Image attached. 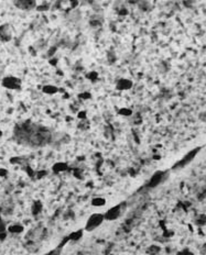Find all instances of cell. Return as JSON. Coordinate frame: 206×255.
Masks as SVG:
<instances>
[{
  "label": "cell",
  "instance_id": "cell-15",
  "mask_svg": "<svg viewBox=\"0 0 206 255\" xmlns=\"http://www.w3.org/2000/svg\"><path fill=\"white\" fill-rule=\"evenodd\" d=\"M79 97L82 98V99H85V100H88V99L92 98V95H90L89 92H82V94L79 95Z\"/></svg>",
  "mask_w": 206,
  "mask_h": 255
},
{
  "label": "cell",
  "instance_id": "cell-1",
  "mask_svg": "<svg viewBox=\"0 0 206 255\" xmlns=\"http://www.w3.org/2000/svg\"><path fill=\"white\" fill-rule=\"evenodd\" d=\"M104 221H105L104 213H99V212L93 213V215H90L88 217L84 230L86 232H93L94 230H96L97 228H99V226L104 223Z\"/></svg>",
  "mask_w": 206,
  "mask_h": 255
},
{
  "label": "cell",
  "instance_id": "cell-17",
  "mask_svg": "<svg viewBox=\"0 0 206 255\" xmlns=\"http://www.w3.org/2000/svg\"><path fill=\"white\" fill-rule=\"evenodd\" d=\"M77 118H79V119H85V118H86V112L79 111V115H77Z\"/></svg>",
  "mask_w": 206,
  "mask_h": 255
},
{
  "label": "cell",
  "instance_id": "cell-3",
  "mask_svg": "<svg viewBox=\"0 0 206 255\" xmlns=\"http://www.w3.org/2000/svg\"><path fill=\"white\" fill-rule=\"evenodd\" d=\"M122 213V205L119 204L116 206L111 207L107 211L104 212V217H105V221H115L121 215Z\"/></svg>",
  "mask_w": 206,
  "mask_h": 255
},
{
  "label": "cell",
  "instance_id": "cell-13",
  "mask_svg": "<svg viewBox=\"0 0 206 255\" xmlns=\"http://www.w3.org/2000/svg\"><path fill=\"white\" fill-rule=\"evenodd\" d=\"M90 205L96 208H99V207H104L106 205V199L104 197H95L92 199L90 201Z\"/></svg>",
  "mask_w": 206,
  "mask_h": 255
},
{
  "label": "cell",
  "instance_id": "cell-14",
  "mask_svg": "<svg viewBox=\"0 0 206 255\" xmlns=\"http://www.w3.org/2000/svg\"><path fill=\"white\" fill-rule=\"evenodd\" d=\"M118 115H122V117H129V115H132V110L124 107V108H120V109L118 110Z\"/></svg>",
  "mask_w": 206,
  "mask_h": 255
},
{
  "label": "cell",
  "instance_id": "cell-7",
  "mask_svg": "<svg viewBox=\"0 0 206 255\" xmlns=\"http://www.w3.org/2000/svg\"><path fill=\"white\" fill-rule=\"evenodd\" d=\"M132 86H134V81L131 79H128V78H120L116 84V88L120 91L129 90V89L132 88Z\"/></svg>",
  "mask_w": 206,
  "mask_h": 255
},
{
  "label": "cell",
  "instance_id": "cell-11",
  "mask_svg": "<svg viewBox=\"0 0 206 255\" xmlns=\"http://www.w3.org/2000/svg\"><path fill=\"white\" fill-rule=\"evenodd\" d=\"M60 91V89H58V86H55V85H51V84H47V85H44L43 87H42V92L43 94H45V95H55V94H58V92Z\"/></svg>",
  "mask_w": 206,
  "mask_h": 255
},
{
  "label": "cell",
  "instance_id": "cell-10",
  "mask_svg": "<svg viewBox=\"0 0 206 255\" xmlns=\"http://www.w3.org/2000/svg\"><path fill=\"white\" fill-rule=\"evenodd\" d=\"M7 231L11 234H21L24 231V226L19 223H12L7 226Z\"/></svg>",
  "mask_w": 206,
  "mask_h": 255
},
{
  "label": "cell",
  "instance_id": "cell-12",
  "mask_svg": "<svg viewBox=\"0 0 206 255\" xmlns=\"http://www.w3.org/2000/svg\"><path fill=\"white\" fill-rule=\"evenodd\" d=\"M163 174L162 172H157L155 174H153V176L151 177V179H150V181H149V186L150 187H155V186H158L161 181H162V179H163Z\"/></svg>",
  "mask_w": 206,
  "mask_h": 255
},
{
  "label": "cell",
  "instance_id": "cell-9",
  "mask_svg": "<svg viewBox=\"0 0 206 255\" xmlns=\"http://www.w3.org/2000/svg\"><path fill=\"white\" fill-rule=\"evenodd\" d=\"M84 229H77L75 231L71 232L70 234L67 235L66 238L68 240V242H77L83 238V234H84Z\"/></svg>",
  "mask_w": 206,
  "mask_h": 255
},
{
  "label": "cell",
  "instance_id": "cell-2",
  "mask_svg": "<svg viewBox=\"0 0 206 255\" xmlns=\"http://www.w3.org/2000/svg\"><path fill=\"white\" fill-rule=\"evenodd\" d=\"M1 85L2 87H5L6 89L9 90H19L22 87V81L19 77L17 76H6L3 77L1 80Z\"/></svg>",
  "mask_w": 206,
  "mask_h": 255
},
{
  "label": "cell",
  "instance_id": "cell-16",
  "mask_svg": "<svg viewBox=\"0 0 206 255\" xmlns=\"http://www.w3.org/2000/svg\"><path fill=\"white\" fill-rule=\"evenodd\" d=\"M7 175H8V169L0 167V177H6Z\"/></svg>",
  "mask_w": 206,
  "mask_h": 255
},
{
  "label": "cell",
  "instance_id": "cell-18",
  "mask_svg": "<svg viewBox=\"0 0 206 255\" xmlns=\"http://www.w3.org/2000/svg\"><path fill=\"white\" fill-rule=\"evenodd\" d=\"M2 134H3V132L1 131V130H0V138H1V136H2Z\"/></svg>",
  "mask_w": 206,
  "mask_h": 255
},
{
  "label": "cell",
  "instance_id": "cell-8",
  "mask_svg": "<svg viewBox=\"0 0 206 255\" xmlns=\"http://www.w3.org/2000/svg\"><path fill=\"white\" fill-rule=\"evenodd\" d=\"M68 169V164L65 162H56L52 165V172L54 174H61Z\"/></svg>",
  "mask_w": 206,
  "mask_h": 255
},
{
  "label": "cell",
  "instance_id": "cell-5",
  "mask_svg": "<svg viewBox=\"0 0 206 255\" xmlns=\"http://www.w3.org/2000/svg\"><path fill=\"white\" fill-rule=\"evenodd\" d=\"M12 36H13V30L10 24L5 23L2 26H0V41L1 42H9L12 40Z\"/></svg>",
  "mask_w": 206,
  "mask_h": 255
},
{
  "label": "cell",
  "instance_id": "cell-6",
  "mask_svg": "<svg viewBox=\"0 0 206 255\" xmlns=\"http://www.w3.org/2000/svg\"><path fill=\"white\" fill-rule=\"evenodd\" d=\"M13 5L20 10L28 11V10H32V9H37L38 2L33 1V0H17V1H13Z\"/></svg>",
  "mask_w": 206,
  "mask_h": 255
},
{
  "label": "cell",
  "instance_id": "cell-19",
  "mask_svg": "<svg viewBox=\"0 0 206 255\" xmlns=\"http://www.w3.org/2000/svg\"><path fill=\"white\" fill-rule=\"evenodd\" d=\"M47 255H53V252H51V253H49V254H47Z\"/></svg>",
  "mask_w": 206,
  "mask_h": 255
},
{
  "label": "cell",
  "instance_id": "cell-4",
  "mask_svg": "<svg viewBox=\"0 0 206 255\" xmlns=\"http://www.w3.org/2000/svg\"><path fill=\"white\" fill-rule=\"evenodd\" d=\"M198 151H200V149H194L192 150L191 152H189L187 154L184 156V157L182 158V160H180L179 162H177L176 164L174 165V167H173V169H180V168H183L184 166H186L189 163H191L192 160H194V157L196 156V154L198 153Z\"/></svg>",
  "mask_w": 206,
  "mask_h": 255
}]
</instances>
